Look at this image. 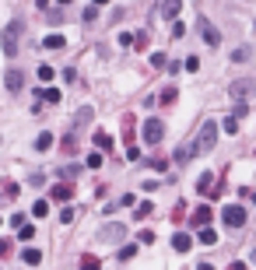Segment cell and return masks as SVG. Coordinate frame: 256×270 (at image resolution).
I'll return each instance as SVG.
<instances>
[{"label":"cell","mask_w":256,"mask_h":270,"mask_svg":"<svg viewBox=\"0 0 256 270\" xmlns=\"http://www.w3.org/2000/svg\"><path fill=\"white\" fill-rule=\"evenodd\" d=\"M221 130H224V133H235V130H239V116H228V119L221 123Z\"/></svg>","instance_id":"obj_24"},{"label":"cell","mask_w":256,"mask_h":270,"mask_svg":"<svg viewBox=\"0 0 256 270\" xmlns=\"http://www.w3.org/2000/svg\"><path fill=\"white\" fill-rule=\"evenodd\" d=\"M172 249H176V253H190V249H193V238H190L186 232L172 235Z\"/></svg>","instance_id":"obj_11"},{"label":"cell","mask_w":256,"mask_h":270,"mask_svg":"<svg viewBox=\"0 0 256 270\" xmlns=\"http://www.w3.org/2000/svg\"><path fill=\"white\" fill-rule=\"evenodd\" d=\"M60 221H64V224H70V221H74V211H70V207H64V211H60Z\"/></svg>","instance_id":"obj_36"},{"label":"cell","mask_w":256,"mask_h":270,"mask_svg":"<svg viewBox=\"0 0 256 270\" xmlns=\"http://www.w3.org/2000/svg\"><path fill=\"white\" fill-rule=\"evenodd\" d=\"M35 98L39 102H49V106H60V98H64V95H60V88H46V92H35Z\"/></svg>","instance_id":"obj_14"},{"label":"cell","mask_w":256,"mask_h":270,"mask_svg":"<svg viewBox=\"0 0 256 270\" xmlns=\"http://www.w3.org/2000/svg\"><path fill=\"white\" fill-rule=\"evenodd\" d=\"M147 39H151L147 32H137V35H133V46H137V49H144V46H147Z\"/></svg>","instance_id":"obj_28"},{"label":"cell","mask_w":256,"mask_h":270,"mask_svg":"<svg viewBox=\"0 0 256 270\" xmlns=\"http://www.w3.org/2000/svg\"><path fill=\"white\" fill-rule=\"evenodd\" d=\"M249 56H253V49H246V46L232 53V60H235V64H246V60H249Z\"/></svg>","instance_id":"obj_25"},{"label":"cell","mask_w":256,"mask_h":270,"mask_svg":"<svg viewBox=\"0 0 256 270\" xmlns=\"http://www.w3.org/2000/svg\"><path fill=\"white\" fill-rule=\"evenodd\" d=\"M32 235H35V228H32V224H28V221H25V224H21V228H18V238H21V242H28V238H32Z\"/></svg>","instance_id":"obj_23"},{"label":"cell","mask_w":256,"mask_h":270,"mask_svg":"<svg viewBox=\"0 0 256 270\" xmlns=\"http://www.w3.org/2000/svg\"><path fill=\"white\" fill-rule=\"evenodd\" d=\"M81 267H98V256H92V253H88V256H81Z\"/></svg>","instance_id":"obj_35"},{"label":"cell","mask_w":256,"mask_h":270,"mask_svg":"<svg viewBox=\"0 0 256 270\" xmlns=\"http://www.w3.org/2000/svg\"><path fill=\"white\" fill-rule=\"evenodd\" d=\"M161 137H165V123H161L158 116H151V119L144 123V141H147V144H161Z\"/></svg>","instance_id":"obj_4"},{"label":"cell","mask_w":256,"mask_h":270,"mask_svg":"<svg viewBox=\"0 0 256 270\" xmlns=\"http://www.w3.org/2000/svg\"><path fill=\"white\" fill-rule=\"evenodd\" d=\"M95 4H98V7H102V4H109V0H95Z\"/></svg>","instance_id":"obj_38"},{"label":"cell","mask_w":256,"mask_h":270,"mask_svg":"<svg viewBox=\"0 0 256 270\" xmlns=\"http://www.w3.org/2000/svg\"><path fill=\"white\" fill-rule=\"evenodd\" d=\"M105 235H109V238H123V224H109Z\"/></svg>","instance_id":"obj_27"},{"label":"cell","mask_w":256,"mask_h":270,"mask_svg":"<svg viewBox=\"0 0 256 270\" xmlns=\"http://www.w3.org/2000/svg\"><path fill=\"white\" fill-rule=\"evenodd\" d=\"M35 147H39V151H49V147H53V133H39V137H35Z\"/></svg>","instance_id":"obj_17"},{"label":"cell","mask_w":256,"mask_h":270,"mask_svg":"<svg viewBox=\"0 0 256 270\" xmlns=\"http://www.w3.org/2000/svg\"><path fill=\"white\" fill-rule=\"evenodd\" d=\"M49 193H53L56 204H70V200H74V186H70V183H56Z\"/></svg>","instance_id":"obj_7"},{"label":"cell","mask_w":256,"mask_h":270,"mask_svg":"<svg viewBox=\"0 0 256 270\" xmlns=\"http://www.w3.org/2000/svg\"><path fill=\"white\" fill-rule=\"evenodd\" d=\"M200 35L207 39V46H221V32L210 21H200Z\"/></svg>","instance_id":"obj_8"},{"label":"cell","mask_w":256,"mask_h":270,"mask_svg":"<svg viewBox=\"0 0 256 270\" xmlns=\"http://www.w3.org/2000/svg\"><path fill=\"white\" fill-rule=\"evenodd\" d=\"M210 186H214V175L204 172V175L197 179V193H204V197H214V190H210Z\"/></svg>","instance_id":"obj_13"},{"label":"cell","mask_w":256,"mask_h":270,"mask_svg":"<svg viewBox=\"0 0 256 270\" xmlns=\"http://www.w3.org/2000/svg\"><path fill=\"white\" fill-rule=\"evenodd\" d=\"M200 242H204V246H214V242H218V235H214L210 224H207V228H200Z\"/></svg>","instance_id":"obj_18"},{"label":"cell","mask_w":256,"mask_h":270,"mask_svg":"<svg viewBox=\"0 0 256 270\" xmlns=\"http://www.w3.org/2000/svg\"><path fill=\"white\" fill-rule=\"evenodd\" d=\"M95 147H98V151H112V137H109V133H95Z\"/></svg>","instance_id":"obj_15"},{"label":"cell","mask_w":256,"mask_h":270,"mask_svg":"<svg viewBox=\"0 0 256 270\" xmlns=\"http://www.w3.org/2000/svg\"><path fill=\"white\" fill-rule=\"evenodd\" d=\"M151 169L155 172H165V169H169V161H165V158H151Z\"/></svg>","instance_id":"obj_31"},{"label":"cell","mask_w":256,"mask_h":270,"mask_svg":"<svg viewBox=\"0 0 256 270\" xmlns=\"http://www.w3.org/2000/svg\"><path fill=\"white\" fill-rule=\"evenodd\" d=\"M176 98H179V92H176V88H165V92H161V98H158V102H161V106H172Z\"/></svg>","instance_id":"obj_22"},{"label":"cell","mask_w":256,"mask_h":270,"mask_svg":"<svg viewBox=\"0 0 256 270\" xmlns=\"http://www.w3.org/2000/svg\"><path fill=\"white\" fill-rule=\"evenodd\" d=\"M39 78H42V81H53L56 74H53V67H39Z\"/></svg>","instance_id":"obj_33"},{"label":"cell","mask_w":256,"mask_h":270,"mask_svg":"<svg viewBox=\"0 0 256 270\" xmlns=\"http://www.w3.org/2000/svg\"><path fill=\"white\" fill-rule=\"evenodd\" d=\"M165 64H169V56H165V53H151V67L155 70H161Z\"/></svg>","instance_id":"obj_26"},{"label":"cell","mask_w":256,"mask_h":270,"mask_svg":"<svg viewBox=\"0 0 256 270\" xmlns=\"http://www.w3.org/2000/svg\"><path fill=\"white\" fill-rule=\"evenodd\" d=\"M221 221L228 224V228H242V224H246V211L239 204H232V207H224V211H221Z\"/></svg>","instance_id":"obj_5"},{"label":"cell","mask_w":256,"mask_h":270,"mask_svg":"<svg viewBox=\"0 0 256 270\" xmlns=\"http://www.w3.org/2000/svg\"><path fill=\"white\" fill-rule=\"evenodd\" d=\"M11 246H14L11 238H0V256H11Z\"/></svg>","instance_id":"obj_32"},{"label":"cell","mask_w":256,"mask_h":270,"mask_svg":"<svg viewBox=\"0 0 256 270\" xmlns=\"http://www.w3.org/2000/svg\"><path fill=\"white\" fill-rule=\"evenodd\" d=\"M210 218H214V214H210V207H197V211H193V228H207V224H210Z\"/></svg>","instance_id":"obj_10"},{"label":"cell","mask_w":256,"mask_h":270,"mask_svg":"<svg viewBox=\"0 0 256 270\" xmlns=\"http://www.w3.org/2000/svg\"><path fill=\"white\" fill-rule=\"evenodd\" d=\"M179 7H183V0H165V4H161V18H165V21H176Z\"/></svg>","instance_id":"obj_12"},{"label":"cell","mask_w":256,"mask_h":270,"mask_svg":"<svg viewBox=\"0 0 256 270\" xmlns=\"http://www.w3.org/2000/svg\"><path fill=\"white\" fill-rule=\"evenodd\" d=\"M253 204H256V193H253Z\"/></svg>","instance_id":"obj_39"},{"label":"cell","mask_w":256,"mask_h":270,"mask_svg":"<svg viewBox=\"0 0 256 270\" xmlns=\"http://www.w3.org/2000/svg\"><path fill=\"white\" fill-rule=\"evenodd\" d=\"M228 92H232V98H235V102L253 98V95H256V78H235Z\"/></svg>","instance_id":"obj_2"},{"label":"cell","mask_w":256,"mask_h":270,"mask_svg":"<svg viewBox=\"0 0 256 270\" xmlns=\"http://www.w3.org/2000/svg\"><path fill=\"white\" fill-rule=\"evenodd\" d=\"M200 155V144L197 141H183L176 147V161H190V158H197Z\"/></svg>","instance_id":"obj_6"},{"label":"cell","mask_w":256,"mask_h":270,"mask_svg":"<svg viewBox=\"0 0 256 270\" xmlns=\"http://www.w3.org/2000/svg\"><path fill=\"white\" fill-rule=\"evenodd\" d=\"M253 263H256V256H253Z\"/></svg>","instance_id":"obj_40"},{"label":"cell","mask_w":256,"mask_h":270,"mask_svg":"<svg viewBox=\"0 0 256 270\" xmlns=\"http://www.w3.org/2000/svg\"><path fill=\"white\" fill-rule=\"evenodd\" d=\"M81 18H84V21H95V18H98V4H95V7H84Z\"/></svg>","instance_id":"obj_29"},{"label":"cell","mask_w":256,"mask_h":270,"mask_svg":"<svg viewBox=\"0 0 256 270\" xmlns=\"http://www.w3.org/2000/svg\"><path fill=\"white\" fill-rule=\"evenodd\" d=\"M102 155H105V151H98V147H95V151H92V155H88V158H84V161H88V169H98V165L105 161Z\"/></svg>","instance_id":"obj_21"},{"label":"cell","mask_w":256,"mask_h":270,"mask_svg":"<svg viewBox=\"0 0 256 270\" xmlns=\"http://www.w3.org/2000/svg\"><path fill=\"white\" fill-rule=\"evenodd\" d=\"M21 256H25V263H28V267H35V263H42V253H39V249H25Z\"/></svg>","instance_id":"obj_19"},{"label":"cell","mask_w":256,"mask_h":270,"mask_svg":"<svg viewBox=\"0 0 256 270\" xmlns=\"http://www.w3.org/2000/svg\"><path fill=\"white\" fill-rule=\"evenodd\" d=\"M119 46H133V35L130 32H119Z\"/></svg>","instance_id":"obj_37"},{"label":"cell","mask_w":256,"mask_h":270,"mask_svg":"<svg viewBox=\"0 0 256 270\" xmlns=\"http://www.w3.org/2000/svg\"><path fill=\"white\" fill-rule=\"evenodd\" d=\"M4 84H7V92H21L25 74H21V70H7V74H4Z\"/></svg>","instance_id":"obj_9"},{"label":"cell","mask_w":256,"mask_h":270,"mask_svg":"<svg viewBox=\"0 0 256 270\" xmlns=\"http://www.w3.org/2000/svg\"><path fill=\"white\" fill-rule=\"evenodd\" d=\"M127 158H130V161H141V147L130 144V147H127Z\"/></svg>","instance_id":"obj_30"},{"label":"cell","mask_w":256,"mask_h":270,"mask_svg":"<svg viewBox=\"0 0 256 270\" xmlns=\"http://www.w3.org/2000/svg\"><path fill=\"white\" fill-rule=\"evenodd\" d=\"M197 144H200V155H207L210 147L218 144V123H214V119H207V123L200 127V137H197Z\"/></svg>","instance_id":"obj_3"},{"label":"cell","mask_w":256,"mask_h":270,"mask_svg":"<svg viewBox=\"0 0 256 270\" xmlns=\"http://www.w3.org/2000/svg\"><path fill=\"white\" fill-rule=\"evenodd\" d=\"M21 35H25V21H7L4 35H0V49H4V56H18L21 53Z\"/></svg>","instance_id":"obj_1"},{"label":"cell","mask_w":256,"mask_h":270,"mask_svg":"<svg viewBox=\"0 0 256 270\" xmlns=\"http://www.w3.org/2000/svg\"><path fill=\"white\" fill-rule=\"evenodd\" d=\"M0 221H4V218H0Z\"/></svg>","instance_id":"obj_41"},{"label":"cell","mask_w":256,"mask_h":270,"mask_svg":"<svg viewBox=\"0 0 256 270\" xmlns=\"http://www.w3.org/2000/svg\"><path fill=\"white\" fill-rule=\"evenodd\" d=\"M133 253H137V246H123V249H119V260H130Z\"/></svg>","instance_id":"obj_34"},{"label":"cell","mask_w":256,"mask_h":270,"mask_svg":"<svg viewBox=\"0 0 256 270\" xmlns=\"http://www.w3.org/2000/svg\"><path fill=\"white\" fill-rule=\"evenodd\" d=\"M32 214H35V218H46V214H49V200H35V204H32Z\"/></svg>","instance_id":"obj_20"},{"label":"cell","mask_w":256,"mask_h":270,"mask_svg":"<svg viewBox=\"0 0 256 270\" xmlns=\"http://www.w3.org/2000/svg\"><path fill=\"white\" fill-rule=\"evenodd\" d=\"M42 46H46V49H64V46H67V39H64V35H49L46 42H42Z\"/></svg>","instance_id":"obj_16"}]
</instances>
